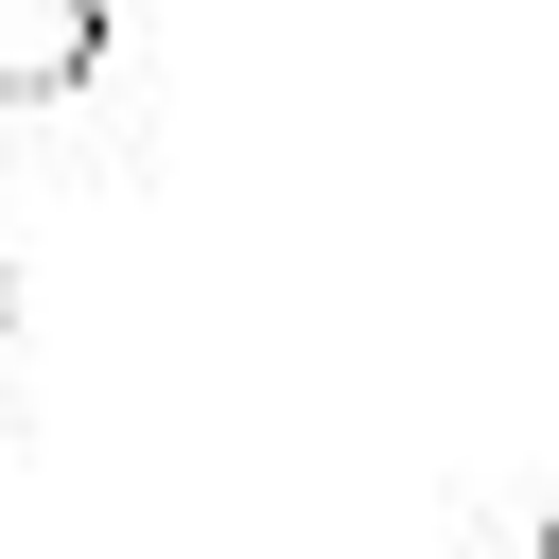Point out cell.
<instances>
[{"instance_id":"1","label":"cell","mask_w":559,"mask_h":559,"mask_svg":"<svg viewBox=\"0 0 559 559\" xmlns=\"http://www.w3.org/2000/svg\"><path fill=\"white\" fill-rule=\"evenodd\" d=\"M105 52V0H0V105H70Z\"/></svg>"},{"instance_id":"2","label":"cell","mask_w":559,"mask_h":559,"mask_svg":"<svg viewBox=\"0 0 559 559\" xmlns=\"http://www.w3.org/2000/svg\"><path fill=\"white\" fill-rule=\"evenodd\" d=\"M524 559H559V489H542V542H524Z\"/></svg>"},{"instance_id":"3","label":"cell","mask_w":559,"mask_h":559,"mask_svg":"<svg viewBox=\"0 0 559 559\" xmlns=\"http://www.w3.org/2000/svg\"><path fill=\"white\" fill-rule=\"evenodd\" d=\"M0 349H17V280H0Z\"/></svg>"}]
</instances>
